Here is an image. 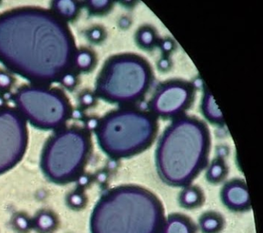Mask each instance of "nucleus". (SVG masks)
Returning a JSON list of instances; mask_svg holds the SVG:
<instances>
[{"label":"nucleus","mask_w":263,"mask_h":233,"mask_svg":"<svg viewBox=\"0 0 263 233\" xmlns=\"http://www.w3.org/2000/svg\"><path fill=\"white\" fill-rule=\"evenodd\" d=\"M28 143L27 123L18 110L0 106V174L14 168L24 157Z\"/></svg>","instance_id":"nucleus-8"},{"label":"nucleus","mask_w":263,"mask_h":233,"mask_svg":"<svg viewBox=\"0 0 263 233\" xmlns=\"http://www.w3.org/2000/svg\"><path fill=\"white\" fill-rule=\"evenodd\" d=\"M76 181L80 188H85V187L88 186L91 182V177L88 174H80Z\"/></svg>","instance_id":"nucleus-25"},{"label":"nucleus","mask_w":263,"mask_h":233,"mask_svg":"<svg viewBox=\"0 0 263 233\" xmlns=\"http://www.w3.org/2000/svg\"><path fill=\"white\" fill-rule=\"evenodd\" d=\"M153 80L148 62L135 53L112 56L97 79L95 94L110 103L130 106L144 98Z\"/></svg>","instance_id":"nucleus-5"},{"label":"nucleus","mask_w":263,"mask_h":233,"mask_svg":"<svg viewBox=\"0 0 263 233\" xmlns=\"http://www.w3.org/2000/svg\"><path fill=\"white\" fill-rule=\"evenodd\" d=\"M77 52L67 23L51 11L21 7L0 14V62L33 83L63 80Z\"/></svg>","instance_id":"nucleus-1"},{"label":"nucleus","mask_w":263,"mask_h":233,"mask_svg":"<svg viewBox=\"0 0 263 233\" xmlns=\"http://www.w3.org/2000/svg\"><path fill=\"white\" fill-rule=\"evenodd\" d=\"M91 148L90 134L79 128L61 130L46 144L41 168L47 178L56 184L77 180L87 163Z\"/></svg>","instance_id":"nucleus-6"},{"label":"nucleus","mask_w":263,"mask_h":233,"mask_svg":"<svg viewBox=\"0 0 263 233\" xmlns=\"http://www.w3.org/2000/svg\"><path fill=\"white\" fill-rule=\"evenodd\" d=\"M158 130V117L150 111L130 106L107 113L95 128L101 150L113 159L145 151L156 138Z\"/></svg>","instance_id":"nucleus-4"},{"label":"nucleus","mask_w":263,"mask_h":233,"mask_svg":"<svg viewBox=\"0 0 263 233\" xmlns=\"http://www.w3.org/2000/svg\"><path fill=\"white\" fill-rule=\"evenodd\" d=\"M211 147L209 128L193 116L174 119L163 132L156 150L161 180L174 187H187L207 165Z\"/></svg>","instance_id":"nucleus-2"},{"label":"nucleus","mask_w":263,"mask_h":233,"mask_svg":"<svg viewBox=\"0 0 263 233\" xmlns=\"http://www.w3.org/2000/svg\"><path fill=\"white\" fill-rule=\"evenodd\" d=\"M130 19L127 18V17H123L122 19L120 20L119 25L121 26V28L122 29H127L129 26H130Z\"/></svg>","instance_id":"nucleus-30"},{"label":"nucleus","mask_w":263,"mask_h":233,"mask_svg":"<svg viewBox=\"0 0 263 233\" xmlns=\"http://www.w3.org/2000/svg\"><path fill=\"white\" fill-rule=\"evenodd\" d=\"M204 202V194L197 186H187L179 195V203L184 208H198Z\"/></svg>","instance_id":"nucleus-14"},{"label":"nucleus","mask_w":263,"mask_h":233,"mask_svg":"<svg viewBox=\"0 0 263 233\" xmlns=\"http://www.w3.org/2000/svg\"><path fill=\"white\" fill-rule=\"evenodd\" d=\"M86 3L90 12L95 15H99L110 11L114 3L112 1H88L86 2Z\"/></svg>","instance_id":"nucleus-22"},{"label":"nucleus","mask_w":263,"mask_h":233,"mask_svg":"<svg viewBox=\"0 0 263 233\" xmlns=\"http://www.w3.org/2000/svg\"><path fill=\"white\" fill-rule=\"evenodd\" d=\"M108 177V173L104 171H100L95 176V179H96L97 182L100 185H104V184L107 183Z\"/></svg>","instance_id":"nucleus-27"},{"label":"nucleus","mask_w":263,"mask_h":233,"mask_svg":"<svg viewBox=\"0 0 263 233\" xmlns=\"http://www.w3.org/2000/svg\"><path fill=\"white\" fill-rule=\"evenodd\" d=\"M53 3V12L64 21L74 18L79 10V6L77 2L58 1Z\"/></svg>","instance_id":"nucleus-17"},{"label":"nucleus","mask_w":263,"mask_h":233,"mask_svg":"<svg viewBox=\"0 0 263 233\" xmlns=\"http://www.w3.org/2000/svg\"><path fill=\"white\" fill-rule=\"evenodd\" d=\"M216 153L217 155H218V157L223 159V157H224L228 155V153H229V149H228V148L224 146L218 147V148H217Z\"/></svg>","instance_id":"nucleus-29"},{"label":"nucleus","mask_w":263,"mask_h":233,"mask_svg":"<svg viewBox=\"0 0 263 233\" xmlns=\"http://www.w3.org/2000/svg\"><path fill=\"white\" fill-rule=\"evenodd\" d=\"M227 167L222 158L215 159L211 164L206 173V177L209 182L218 184L227 175Z\"/></svg>","instance_id":"nucleus-18"},{"label":"nucleus","mask_w":263,"mask_h":233,"mask_svg":"<svg viewBox=\"0 0 263 233\" xmlns=\"http://www.w3.org/2000/svg\"><path fill=\"white\" fill-rule=\"evenodd\" d=\"M221 199L229 209L242 211L251 208V201L246 182L241 179H233L221 188Z\"/></svg>","instance_id":"nucleus-10"},{"label":"nucleus","mask_w":263,"mask_h":233,"mask_svg":"<svg viewBox=\"0 0 263 233\" xmlns=\"http://www.w3.org/2000/svg\"><path fill=\"white\" fill-rule=\"evenodd\" d=\"M33 228L39 233H50L56 229L58 220L54 213L49 210H41L33 218Z\"/></svg>","instance_id":"nucleus-13"},{"label":"nucleus","mask_w":263,"mask_h":233,"mask_svg":"<svg viewBox=\"0 0 263 233\" xmlns=\"http://www.w3.org/2000/svg\"><path fill=\"white\" fill-rule=\"evenodd\" d=\"M105 31L99 26L93 27L88 32V38L93 43H99L105 38Z\"/></svg>","instance_id":"nucleus-23"},{"label":"nucleus","mask_w":263,"mask_h":233,"mask_svg":"<svg viewBox=\"0 0 263 233\" xmlns=\"http://www.w3.org/2000/svg\"><path fill=\"white\" fill-rule=\"evenodd\" d=\"M18 111L41 129H55L62 126L70 116L68 99L62 91L33 85L24 86L16 93Z\"/></svg>","instance_id":"nucleus-7"},{"label":"nucleus","mask_w":263,"mask_h":233,"mask_svg":"<svg viewBox=\"0 0 263 233\" xmlns=\"http://www.w3.org/2000/svg\"><path fill=\"white\" fill-rule=\"evenodd\" d=\"M67 202V205L72 209H82L87 205V197L81 190H77L68 194Z\"/></svg>","instance_id":"nucleus-20"},{"label":"nucleus","mask_w":263,"mask_h":233,"mask_svg":"<svg viewBox=\"0 0 263 233\" xmlns=\"http://www.w3.org/2000/svg\"><path fill=\"white\" fill-rule=\"evenodd\" d=\"M161 233H196V226L190 218L175 213L165 219Z\"/></svg>","instance_id":"nucleus-11"},{"label":"nucleus","mask_w":263,"mask_h":233,"mask_svg":"<svg viewBox=\"0 0 263 233\" xmlns=\"http://www.w3.org/2000/svg\"><path fill=\"white\" fill-rule=\"evenodd\" d=\"M13 225L19 232L27 233L33 228V222L27 214L17 213L13 219Z\"/></svg>","instance_id":"nucleus-21"},{"label":"nucleus","mask_w":263,"mask_h":233,"mask_svg":"<svg viewBox=\"0 0 263 233\" xmlns=\"http://www.w3.org/2000/svg\"><path fill=\"white\" fill-rule=\"evenodd\" d=\"M158 68L163 72L168 70L172 66L171 60L167 57H164L159 60L158 63Z\"/></svg>","instance_id":"nucleus-26"},{"label":"nucleus","mask_w":263,"mask_h":233,"mask_svg":"<svg viewBox=\"0 0 263 233\" xmlns=\"http://www.w3.org/2000/svg\"><path fill=\"white\" fill-rule=\"evenodd\" d=\"M201 110L203 115L211 123L217 125L224 124V120L222 114L215 103L213 96L207 89H204L203 94Z\"/></svg>","instance_id":"nucleus-12"},{"label":"nucleus","mask_w":263,"mask_h":233,"mask_svg":"<svg viewBox=\"0 0 263 233\" xmlns=\"http://www.w3.org/2000/svg\"><path fill=\"white\" fill-rule=\"evenodd\" d=\"M195 97L192 83L183 80H171L159 86L152 97L149 108L155 117L176 118L189 108Z\"/></svg>","instance_id":"nucleus-9"},{"label":"nucleus","mask_w":263,"mask_h":233,"mask_svg":"<svg viewBox=\"0 0 263 233\" xmlns=\"http://www.w3.org/2000/svg\"><path fill=\"white\" fill-rule=\"evenodd\" d=\"M164 208L154 193L135 185L104 193L90 216L91 233H161Z\"/></svg>","instance_id":"nucleus-3"},{"label":"nucleus","mask_w":263,"mask_h":233,"mask_svg":"<svg viewBox=\"0 0 263 233\" xmlns=\"http://www.w3.org/2000/svg\"><path fill=\"white\" fill-rule=\"evenodd\" d=\"M135 39L138 46L144 49H153L159 43L155 29L149 26L140 28L137 32Z\"/></svg>","instance_id":"nucleus-16"},{"label":"nucleus","mask_w":263,"mask_h":233,"mask_svg":"<svg viewBox=\"0 0 263 233\" xmlns=\"http://www.w3.org/2000/svg\"><path fill=\"white\" fill-rule=\"evenodd\" d=\"M95 96L92 94H87L83 97V103L85 105H91L95 103Z\"/></svg>","instance_id":"nucleus-28"},{"label":"nucleus","mask_w":263,"mask_h":233,"mask_svg":"<svg viewBox=\"0 0 263 233\" xmlns=\"http://www.w3.org/2000/svg\"><path fill=\"white\" fill-rule=\"evenodd\" d=\"M161 50L164 52V55H168L170 52L174 50L175 47V42L171 39H165L161 40L158 43Z\"/></svg>","instance_id":"nucleus-24"},{"label":"nucleus","mask_w":263,"mask_h":233,"mask_svg":"<svg viewBox=\"0 0 263 233\" xmlns=\"http://www.w3.org/2000/svg\"><path fill=\"white\" fill-rule=\"evenodd\" d=\"M95 57L88 49L78 50L75 57L74 68L81 71L90 70L95 66Z\"/></svg>","instance_id":"nucleus-19"},{"label":"nucleus","mask_w":263,"mask_h":233,"mask_svg":"<svg viewBox=\"0 0 263 233\" xmlns=\"http://www.w3.org/2000/svg\"><path fill=\"white\" fill-rule=\"evenodd\" d=\"M199 225L203 233H218L224 227V219L218 213L209 211L201 216Z\"/></svg>","instance_id":"nucleus-15"}]
</instances>
